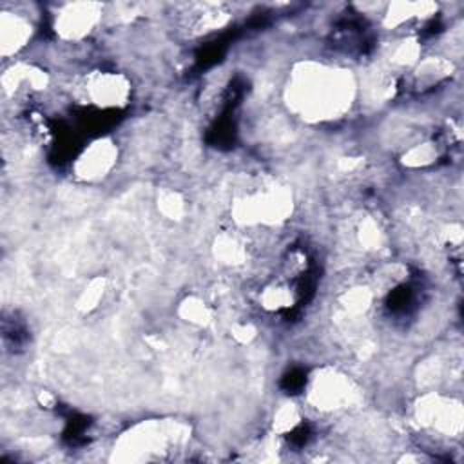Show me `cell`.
I'll use <instances>...</instances> for the list:
<instances>
[{
  "label": "cell",
  "mask_w": 464,
  "mask_h": 464,
  "mask_svg": "<svg viewBox=\"0 0 464 464\" xmlns=\"http://www.w3.org/2000/svg\"><path fill=\"white\" fill-rule=\"evenodd\" d=\"M100 18V5L96 4H67L56 14V33L63 38H82L92 31Z\"/></svg>",
  "instance_id": "2"
},
{
  "label": "cell",
  "mask_w": 464,
  "mask_h": 464,
  "mask_svg": "<svg viewBox=\"0 0 464 464\" xmlns=\"http://www.w3.org/2000/svg\"><path fill=\"white\" fill-rule=\"evenodd\" d=\"M83 91L92 100V103H98L100 107H116L125 102L129 85L118 74L100 72L85 82Z\"/></svg>",
  "instance_id": "3"
},
{
  "label": "cell",
  "mask_w": 464,
  "mask_h": 464,
  "mask_svg": "<svg viewBox=\"0 0 464 464\" xmlns=\"http://www.w3.org/2000/svg\"><path fill=\"white\" fill-rule=\"evenodd\" d=\"M31 34V25L25 18L20 14H7L4 13L2 16V45H4V54L16 51Z\"/></svg>",
  "instance_id": "5"
},
{
  "label": "cell",
  "mask_w": 464,
  "mask_h": 464,
  "mask_svg": "<svg viewBox=\"0 0 464 464\" xmlns=\"http://www.w3.org/2000/svg\"><path fill=\"white\" fill-rule=\"evenodd\" d=\"M353 397V388L344 375L323 373L317 375L310 386V399L317 408L335 410L348 406Z\"/></svg>",
  "instance_id": "1"
},
{
  "label": "cell",
  "mask_w": 464,
  "mask_h": 464,
  "mask_svg": "<svg viewBox=\"0 0 464 464\" xmlns=\"http://www.w3.org/2000/svg\"><path fill=\"white\" fill-rule=\"evenodd\" d=\"M116 160V147L109 140H98L78 158L74 169L83 179H98L105 176Z\"/></svg>",
  "instance_id": "4"
}]
</instances>
